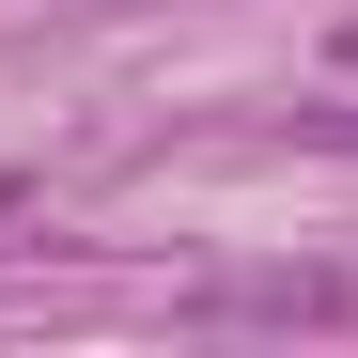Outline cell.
Here are the masks:
<instances>
[{
    "mask_svg": "<svg viewBox=\"0 0 358 358\" xmlns=\"http://www.w3.org/2000/svg\"><path fill=\"white\" fill-rule=\"evenodd\" d=\"M343 63H358V16H343Z\"/></svg>",
    "mask_w": 358,
    "mask_h": 358,
    "instance_id": "cell-3",
    "label": "cell"
},
{
    "mask_svg": "<svg viewBox=\"0 0 358 358\" xmlns=\"http://www.w3.org/2000/svg\"><path fill=\"white\" fill-rule=\"evenodd\" d=\"M16 203H31V187H16V171H0V218H16Z\"/></svg>",
    "mask_w": 358,
    "mask_h": 358,
    "instance_id": "cell-2",
    "label": "cell"
},
{
    "mask_svg": "<svg viewBox=\"0 0 358 358\" xmlns=\"http://www.w3.org/2000/svg\"><path fill=\"white\" fill-rule=\"evenodd\" d=\"M203 312H234V327H358V265H250Z\"/></svg>",
    "mask_w": 358,
    "mask_h": 358,
    "instance_id": "cell-1",
    "label": "cell"
}]
</instances>
